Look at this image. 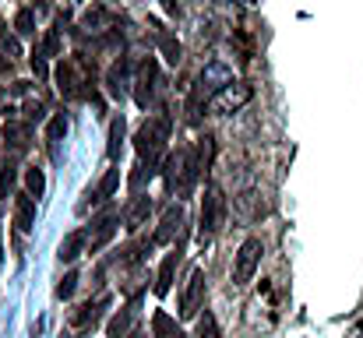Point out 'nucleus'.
<instances>
[{"label": "nucleus", "mask_w": 363, "mask_h": 338, "mask_svg": "<svg viewBox=\"0 0 363 338\" xmlns=\"http://www.w3.org/2000/svg\"><path fill=\"white\" fill-rule=\"evenodd\" d=\"M230 81H237V78H233V67H230V64H223V60L205 64V67H201V74H198V85H201L205 92H208V89H212V92H219V89H226Z\"/></svg>", "instance_id": "obj_7"}, {"label": "nucleus", "mask_w": 363, "mask_h": 338, "mask_svg": "<svg viewBox=\"0 0 363 338\" xmlns=\"http://www.w3.org/2000/svg\"><path fill=\"white\" fill-rule=\"evenodd\" d=\"M117 187H121V169H110V173L103 176L99 191H96V194H89V198H92V201H106V198H113V194H117Z\"/></svg>", "instance_id": "obj_18"}, {"label": "nucleus", "mask_w": 363, "mask_h": 338, "mask_svg": "<svg viewBox=\"0 0 363 338\" xmlns=\"http://www.w3.org/2000/svg\"><path fill=\"white\" fill-rule=\"evenodd\" d=\"M177 261H180V250H173V254H166V257H162V264H159V278H155V293H159V296H166V293L173 289Z\"/></svg>", "instance_id": "obj_12"}, {"label": "nucleus", "mask_w": 363, "mask_h": 338, "mask_svg": "<svg viewBox=\"0 0 363 338\" xmlns=\"http://www.w3.org/2000/svg\"><path fill=\"white\" fill-rule=\"evenodd\" d=\"M233 208H237V215H240L243 222H254V219H261V215H264V205H261V198H257L254 191L240 194Z\"/></svg>", "instance_id": "obj_13"}, {"label": "nucleus", "mask_w": 363, "mask_h": 338, "mask_svg": "<svg viewBox=\"0 0 363 338\" xmlns=\"http://www.w3.org/2000/svg\"><path fill=\"white\" fill-rule=\"evenodd\" d=\"M4 141H7L14 152H25V148H28V123L7 120V123H4Z\"/></svg>", "instance_id": "obj_16"}, {"label": "nucleus", "mask_w": 363, "mask_h": 338, "mask_svg": "<svg viewBox=\"0 0 363 338\" xmlns=\"http://www.w3.org/2000/svg\"><path fill=\"white\" fill-rule=\"evenodd\" d=\"M14 184V159L7 152H0V194H7Z\"/></svg>", "instance_id": "obj_21"}, {"label": "nucleus", "mask_w": 363, "mask_h": 338, "mask_svg": "<svg viewBox=\"0 0 363 338\" xmlns=\"http://www.w3.org/2000/svg\"><path fill=\"white\" fill-rule=\"evenodd\" d=\"M250 99H254V89H250V85H243V81H230L226 89L212 92V99L205 103V110L216 113V116H230V113H240Z\"/></svg>", "instance_id": "obj_2"}, {"label": "nucleus", "mask_w": 363, "mask_h": 338, "mask_svg": "<svg viewBox=\"0 0 363 338\" xmlns=\"http://www.w3.org/2000/svg\"><path fill=\"white\" fill-rule=\"evenodd\" d=\"M57 32H60V28H53V32L43 39V53H50V57H53V53H60V35H57Z\"/></svg>", "instance_id": "obj_34"}, {"label": "nucleus", "mask_w": 363, "mask_h": 338, "mask_svg": "<svg viewBox=\"0 0 363 338\" xmlns=\"http://www.w3.org/2000/svg\"><path fill=\"white\" fill-rule=\"evenodd\" d=\"M212 152H216V141L205 134V137H201V145H198V169H201V173L212 166Z\"/></svg>", "instance_id": "obj_25"}, {"label": "nucleus", "mask_w": 363, "mask_h": 338, "mask_svg": "<svg viewBox=\"0 0 363 338\" xmlns=\"http://www.w3.org/2000/svg\"><path fill=\"white\" fill-rule=\"evenodd\" d=\"M357 338H363V332H360V335H357Z\"/></svg>", "instance_id": "obj_39"}, {"label": "nucleus", "mask_w": 363, "mask_h": 338, "mask_svg": "<svg viewBox=\"0 0 363 338\" xmlns=\"http://www.w3.org/2000/svg\"><path fill=\"white\" fill-rule=\"evenodd\" d=\"M106 21H110V14H106L103 7H92V11L82 18V25H85V28H99V25H106Z\"/></svg>", "instance_id": "obj_31"}, {"label": "nucleus", "mask_w": 363, "mask_h": 338, "mask_svg": "<svg viewBox=\"0 0 363 338\" xmlns=\"http://www.w3.org/2000/svg\"><path fill=\"white\" fill-rule=\"evenodd\" d=\"M64 134H67V116H64V113H57V116L50 120V127H46V137H50V141L57 145V141H60Z\"/></svg>", "instance_id": "obj_26"}, {"label": "nucleus", "mask_w": 363, "mask_h": 338, "mask_svg": "<svg viewBox=\"0 0 363 338\" xmlns=\"http://www.w3.org/2000/svg\"><path fill=\"white\" fill-rule=\"evenodd\" d=\"M85 243H89V232H85V229L67 232V236H64V243H60V250H57L60 264H74V261L82 257V247H85Z\"/></svg>", "instance_id": "obj_9"}, {"label": "nucleus", "mask_w": 363, "mask_h": 338, "mask_svg": "<svg viewBox=\"0 0 363 338\" xmlns=\"http://www.w3.org/2000/svg\"><path fill=\"white\" fill-rule=\"evenodd\" d=\"M152 332H155V338H187L166 310H155V314H152Z\"/></svg>", "instance_id": "obj_15"}, {"label": "nucleus", "mask_w": 363, "mask_h": 338, "mask_svg": "<svg viewBox=\"0 0 363 338\" xmlns=\"http://www.w3.org/2000/svg\"><path fill=\"white\" fill-rule=\"evenodd\" d=\"M152 81H155V60H148L141 67V78H138V106L145 110L148 99H152Z\"/></svg>", "instance_id": "obj_17"}, {"label": "nucleus", "mask_w": 363, "mask_h": 338, "mask_svg": "<svg viewBox=\"0 0 363 338\" xmlns=\"http://www.w3.org/2000/svg\"><path fill=\"white\" fill-rule=\"evenodd\" d=\"M74 289H78V271H67V275H64V282L57 286V296H60V300H71V296H74Z\"/></svg>", "instance_id": "obj_29"}, {"label": "nucleus", "mask_w": 363, "mask_h": 338, "mask_svg": "<svg viewBox=\"0 0 363 338\" xmlns=\"http://www.w3.org/2000/svg\"><path fill=\"white\" fill-rule=\"evenodd\" d=\"M21 113H25V120H28V123H43V120H46V106H43L39 99H28Z\"/></svg>", "instance_id": "obj_27"}, {"label": "nucleus", "mask_w": 363, "mask_h": 338, "mask_svg": "<svg viewBox=\"0 0 363 338\" xmlns=\"http://www.w3.org/2000/svg\"><path fill=\"white\" fill-rule=\"evenodd\" d=\"M103 307H106V300H89L85 307H78V314H74V328L78 332H89V328H96V321H99V314H103Z\"/></svg>", "instance_id": "obj_14"}, {"label": "nucleus", "mask_w": 363, "mask_h": 338, "mask_svg": "<svg viewBox=\"0 0 363 338\" xmlns=\"http://www.w3.org/2000/svg\"><path fill=\"white\" fill-rule=\"evenodd\" d=\"M166 137H169V116H159L155 123H145V127L138 130V137H134L138 155L148 159V162H155V155L162 152V141H166Z\"/></svg>", "instance_id": "obj_4"}, {"label": "nucleus", "mask_w": 363, "mask_h": 338, "mask_svg": "<svg viewBox=\"0 0 363 338\" xmlns=\"http://www.w3.org/2000/svg\"><path fill=\"white\" fill-rule=\"evenodd\" d=\"M57 81H60V92L74 96V71H71V64H60V71H57Z\"/></svg>", "instance_id": "obj_28"}, {"label": "nucleus", "mask_w": 363, "mask_h": 338, "mask_svg": "<svg viewBox=\"0 0 363 338\" xmlns=\"http://www.w3.org/2000/svg\"><path fill=\"white\" fill-rule=\"evenodd\" d=\"M201 300H205V271H201V268H191L187 286H184V293H180V317H198Z\"/></svg>", "instance_id": "obj_5"}, {"label": "nucleus", "mask_w": 363, "mask_h": 338, "mask_svg": "<svg viewBox=\"0 0 363 338\" xmlns=\"http://www.w3.org/2000/svg\"><path fill=\"white\" fill-rule=\"evenodd\" d=\"M7 64H11V60H0V71H4V67H7Z\"/></svg>", "instance_id": "obj_37"}, {"label": "nucleus", "mask_w": 363, "mask_h": 338, "mask_svg": "<svg viewBox=\"0 0 363 338\" xmlns=\"http://www.w3.org/2000/svg\"><path fill=\"white\" fill-rule=\"evenodd\" d=\"M14 28H18V35H35V14L28 7H21L14 18Z\"/></svg>", "instance_id": "obj_23"}, {"label": "nucleus", "mask_w": 363, "mask_h": 338, "mask_svg": "<svg viewBox=\"0 0 363 338\" xmlns=\"http://www.w3.org/2000/svg\"><path fill=\"white\" fill-rule=\"evenodd\" d=\"M148 215H152V198H145V194H138L134 201H130V208L123 212V222L130 232H138L141 225L148 222Z\"/></svg>", "instance_id": "obj_10"}, {"label": "nucleus", "mask_w": 363, "mask_h": 338, "mask_svg": "<svg viewBox=\"0 0 363 338\" xmlns=\"http://www.w3.org/2000/svg\"><path fill=\"white\" fill-rule=\"evenodd\" d=\"M180 229H184V208L180 205H169L166 212H162V222H159V229H155V247L159 243H169V240H177L180 236Z\"/></svg>", "instance_id": "obj_8"}, {"label": "nucleus", "mask_w": 363, "mask_h": 338, "mask_svg": "<svg viewBox=\"0 0 363 338\" xmlns=\"http://www.w3.org/2000/svg\"><path fill=\"white\" fill-rule=\"evenodd\" d=\"M121 145H123V120H113V123H110V145H106L110 159L121 155Z\"/></svg>", "instance_id": "obj_24"}, {"label": "nucleus", "mask_w": 363, "mask_h": 338, "mask_svg": "<svg viewBox=\"0 0 363 338\" xmlns=\"http://www.w3.org/2000/svg\"><path fill=\"white\" fill-rule=\"evenodd\" d=\"M14 225L21 232H32V225H35V198L32 194H18L14 198Z\"/></svg>", "instance_id": "obj_11"}, {"label": "nucleus", "mask_w": 363, "mask_h": 338, "mask_svg": "<svg viewBox=\"0 0 363 338\" xmlns=\"http://www.w3.org/2000/svg\"><path fill=\"white\" fill-rule=\"evenodd\" d=\"M127 338H138V335H127Z\"/></svg>", "instance_id": "obj_38"}, {"label": "nucleus", "mask_w": 363, "mask_h": 338, "mask_svg": "<svg viewBox=\"0 0 363 338\" xmlns=\"http://www.w3.org/2000/svg\"><path fill=\"white\" fill-rule=\"evenodd\" d=\"M226 212H230V205H226L223 187L219 184H208L205 187V201H201V243L212 240L226 225Z\"/></svg>", "instance_id": "obj_1"}, {"label": "nucleus", "mask_w": 363, "mask_h": 338, "mask_svg": "<svg viewBox=\"0 0 363 338\" xmlns=\"http://www.w3.org/2000/svg\"><path fill=\"white\" fill-rule=\"evenodd\" d=\"M85 232H89V250H92V254H99V250H103V247H106V243L117 236V212H106V215H99V219L89 225Z\"/></svg>", "instance_id": "obj_6"}, {"label": "nucleus", "mask_w": 363, "mask_h": 338, "mask_svg": "<svg viewBox=\"0 0 363 338\" xmlns=\"http://www.w3.org/2000/svg\"><path fill=\"white\" fill-rule=\"evenodd\" d=\"M134 310H138V307H127L123 314H117V317L110 321V338H127V335H130V321H134Z\"/></svg>", "instance_id": "obj_20"}, {"label": "nucleus", "mask_w": 363, "mask_h": 338, "mask_svg": "<svg viewBox=\"0 0 363 338\" xmlns=\"http://www.w3.org/2000/svg\"><path fill=\"white\" fill-rule=\"evenodd\" d=\"M25 187H28V194H32V198H43V191H46V176H43V169H39V166L25 173Z\"/></svg>", "instance_id": "obj_22"}, {"label": "nucleus", "mask_w": 363, "mask_h": 338, "mask_svg": "<svg viewBox=\"0 0 363 338\" xmlns=\"http://www.w3.org/2000/svg\"><path fill=\"white\" fill-rule=\"evenodd\" d=\"M123 81H127L123 64H113V71H110V92H113V96H121V92H123Z\"/></svg>", "instance_id": "obj_32"}, {"label": "nucleus", "mask_w": 363, "mask_h": 338, "mask_svg": "<svg viewBox=\"0 0 363 338\" xmlns=\"http://www.w3.org/2000/svg\"><path fill=\"white\" fill-rule=\"evenodd\" d=\"M198 338H223V335H219V325H216V317H212V314H205V317L198 321Z\"/></svg>", "instance_id": "obj_30"}, {"label": "nucleus", "mask_w": 363, "mask_h": 338, "mask_svg": "<svg viewBox=\"0 0 363 338\" xmlns=\"http://www.w3.org/2000/svg\"><path fill=\"white\" fill-rule=\"evenodd\" d=\"M159 50H162V60H166V64H173V67L180 64V53H184V50H180V43H177L169 32L159 35Z\"/></svg>", "instance_id": "obj_19"}, {"label": "nucleus", "mask_w": 363, "mask_h": 338, "mask_svg": "<svg viewBox=\"0 0 363 338\" xmlns=\"http://www.w3.org/2000/svg\"><path fill=\"white\" fill-rule=\"evenodd\" d=\"M0 50L7 53V60H14V57H21V46H18V39H14V35H7V32L0 35Z\"/></svg>", "instance_id": "obj_33"}, {"label": "nucleus", "mask_w": 363, "mask_h": 338, "mask_svg": "<svg viewBox=\"0 0 363 338\" xmlns=\"http://www.w3.org/2000/svg\"><path fill=\"white\" fill-rule=\"evenodd\" d=\"M28 92V81H14V96H25Z\"/></svg>", "instance_id": "obj_36"}, {"label": "nucleus", "mask_w": 363, "mask_h": 338, "mask_svg": "<svg viewBox=\"0 0 363 338\" xmlns=\"http://www.w3.org/2000/svg\"><path fill=\"white\" fill-rule=\"evenodd\" d=\"M261 254H264V243L257 236H247L237 250V261H233V286H247L261 264Z\"/></svg>", "instance_id": "obj_3"}, {"label": "nucleus", "mask_w": 363, "mask_h": 338, "mask_svg": "<svg viewBox=\"0 0 363 338\" xmlns=\"http://www.w3.org/2000/svg\"><path fill=\"white\" fill-rule=\"evenodd\" d=\"M32 71H35L39 78H46V60H43V53H35V57H32Z\"/></svg>", "instance_id": "obj_35"}]
</instances>
